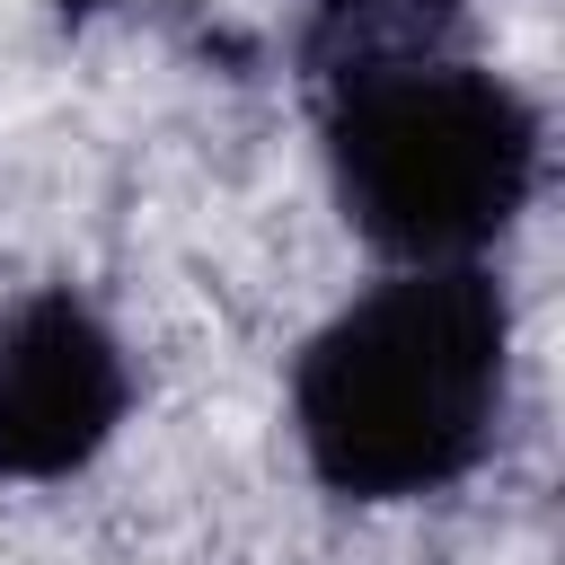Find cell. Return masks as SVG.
<instances>
[{"instance_id": "6da1fadb", "label": "cell", "mask_w": 565, "mask_h": 565, "mask_svg": "<svg viewBox=\"0 0 565 565\" xmlns=\"http://www.w3.org/2000/svg\"><path fill=\"white\" fill-rule=\"evenodd\" d=\"M512 406L494 265H388L291 353V450L318 494L397 512L468 486Z\"/></svg>"}, {"instance_id": "7a4b0ae2", "label": "cell", "mask_w": 565, "mask_h": 565, "mask_svg": "<svg viewBox=\"0 0 565 565\" xmlns=\"http://www.w3.org/2000/svg\"><path fill=\"white\" fill-rule=\"evenodd\" d=\"M318 159L380 265H486L547 177V115L468 35L380 44L309 71Z\"/></svg>"}, {"instance_id": "3957f363", "label": "cell", "mask_w": 565, "mask_h": 565, "mask_svg": "<svg viewBox=\"0 0 565 565\" xmlns=\"http://www.w3.org/2000/svg\"><path fill=\"white\" fill-rule=\"evenodd\" d=\"M132 424V353L79 282L0 300V486H62Z\"/></svg>"}]
</instances>
